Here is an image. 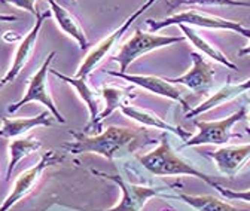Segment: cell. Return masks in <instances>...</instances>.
I'll use <instances>...</instances> for the list:
<instances>
[{"label":"cell","mask_w":250,"mask_h":211,"mask_svg":"<svg viewBox=\"0 0 250 211\" xmlns=\"http://www.w3.org/2000/svg\"><path fill=\"white\" fill-rule=\"evenodd\" d=\"M18 18L15 15H8V14H0V22H14Z\"/></svg>","instance_id":"obj_26"},{"label":"cell","mask_w":250,"mask_h":211,"mask_svg":"<svg viewBox=\"0 0 250 211\" xmlns=\"http://www.w3.org/2000/svg\"><path fill=\"white\" fill-rule=\"evenodd\" d=\"M179 28L183 32L185 38L189 40L198 51H201L203 54H206L207 57H210L211 59H214V61H217L219 64H222L231 70H237V66L231 61V59L222 52V51H219L216 46H213L210 42H207L204 38H201L195 30L189 25H186V24H179Z\"/></svg>","instance_id":"obj_21"},{"label":"cell","mask_w":250,"mask_h":211,"mask_svg":"<svg viewBox=\"0 0 250 211\" xmlns=\"http://www.w3.org/2000/svg\"><path fill=\"white\" fill-rule=\"evenodd\" d=\"M139 162L155 175H191L201 178L203 182H206L211 188L216 185V182L210 175L194 168L174 152L168 143L167 134H163L158 147H155L152 152L140 156Z\"/></svg>","instance_id":"obj_2"},{"label":"cell","mask_w":250,"mask_h":211,"mask_svg":"<svg viewBox=\"0 0 250 211\" xmlns=\"http://www.w3.org/2000/svg\"><path fill=\"white\" fill-rule=\"evenodd\" d=\"M191 57H192V67L183 76L167 79V80L171 83H182L194 93L206 94L213 86L214 70L198 52H191Z\"/></svg>","instance_id":"obj_12"},{"label":"cell","mask_w":250,"mask_h":211,"mask_svg":"<svg viewBox=\"0 0 250 211\" xmlns=\"http://www.w3.org/2000/svg\"><path fill=\"white\" fill-rule=\"evenodd\" d=\"M250 40V39H249ZM244 55H250V43L247 46H244L243 49L238 51V57H244Z\"/></svg>","instance_id":"obj_27"},{"label":"cell","mask_w":250,"mask_h":211,"mask_svg":"<svg viewBox=\"0 0 250 211\" xmlns=\"http://www.w3.org/2000/svg\"><path fill=\"white\" fill-rule=\"evenodd\" d=\"M52 15L51 9L46 11V12H38L36 15V24L33 25V28L30 30L28 35L25 38L21 39V43L20 46L17 48V52L14 55V61H12V66L11 69L8 70V73L2 77L0 80V88L6 86L8 83L14 82L18 75L24 70V67L28 64L31 55L35 52V48H36V42H38V38H39V33H41V28L43 25V22Z\"/></svg>","instance_id":"obj_10"},{"label":"cell","mask_w":250,"mask_h":211,"mask_svg":"<svg viewBox=\"0 0 250 211\" xmlns=\"http://www.w3.org/2000/svg\"><path fill=\"white\" fill-rule=\"evenodd\" d=\"M247 103L250 104V98H247ZM249 107H250V106H249ZM247 133L250 134V115H249V130H247Z\"/></svg>","instance_id":"obj_28"},{"label":"cell","mask_w":250,"mask_h":211,"mask_svg":"<svg viewBox=\"0 0 250 211\" xmlns=\"http://www.w3.org/2000/svg\"><path fill=\"white\" fill-rule=\"evenodd\" d=\"M62 159H64V155H60V153L54 152V150H49V152H46L41 158V161L36 165L22 171L18 175V178L15 180V185H14L11 193L6 196L3 204L0 205V211H9L14 205H17L20 201H22L25 196H28L31 192H33L35 186L39 183V180H41L42 174L45 173V170L48 167H52V165L61 162Z\"/></svg>","instance_id":"obj_7"},{"label":"cell","mask_w":250,"mask_h":211,"mask_svg":"<svg viewBox=\"0 0 250 211\" xmlns=\"http://www.w3.org/2000/svg\"><path fill=\"white\" fill-rule=\"evenodd\" d=\"M42 147V141H39L35 137H18V138H12V141L9 143L8 147V153H9V159H8V170H6V182H9L12 177V171L15 170L17 164L28 156L30 153L38 152V150Z\"/></svg>","instance_id":"obj_20"},{"label":"cell","mask_w":250,"mask_h":211,"mask_svg":"<svg viewBox=\"0 0 250 211\" xmlns=\"http://www.w3.org/2000/svg\"><path fill=\"white\" fill-rule=\"evenodd\" d=\"M170 9H176L182 5H201V6H238L250 8L249 2L243 0H166Z\"/></svg>","instance_id":"obj_23"},{"label":"cell","mask_w":250,"mask_h":211,"mask_svg":"<svg viewBox=\"0 0 250 211\" xmlns=\"http://www.w3.org/2000/svg\"><path fill=\"white\" fill-rule=\"evenodd\" d=\"M8 3L9 5H14L20 9H24V11H28L31 15H38V11L35 8V3H36V0H8Z\"/></svg>","instance_id":"obj_25"},{"label":"cell","mask_w":250,"mask_h":211,"mask_svg":"<svg viewBox=\"0 0 250 211\" xmlns=\"http://www.w3.org/2000/svg\"><path fill=\"white\" fill-rule=\"evenodd\" d=\"M0 3H8V0H0Z\"/></svg>","instance_id":"obj_29"},{"label":"cell","mask_w":250,"mask_h":211,"mask_svg":"<svg viewBox=\"0 0 250 211\" xmlns=\"http://www.w3.org/2000/svg\"><path fill=\"white\" fill-rule=\"evenodd\" d=\"M73 141L64 143L62 149L72 155L96 153L109 161L134 153L146 144L153 143V138L145 128L130 127H109L99 134L88 135L83 133L70 131Z\"/></svg>","instance_id":"obj_1"},{"label":"cell","mask_w":250,"mask_h":211,"mask_svg":"<svg viewBox=\"0 0 250 211\" xmlns=\"http://www.w3.org/2000/svg\"><path fill=\"white\" fill-rule=\"evenodd\" d=\"M107 75L119 77L122 80H127L131 82L133 85H137L140 88L147 89L149 93L156 94V96H161V97H167L176 103H179L182 106V109L188 113L191 110L189 104L186 103V100L183 98L182 93L174 86V83L168 82L167 79L158 77V76H145V75H127V73H122V72H107Z\"/></svg>","instance_id":"obj_11"},{"label":"cell","mask_w":250,"mask_h":211,"mask_svg":"<svg viewBox=\"0 0 250 211\" xmlns=\"http://www.w3.org/2000/svg\"><path fill=\"white\" fill-rule=\"evenodd\" d=\"M183 40H185V36H160V35L145 33L140 28H137L134 35L121 46L119 52L116 54L113 59L119 64V69H121L119 72L125 73L131 66V63H134L142 55L155 49L164 48V46H170L173 43L183 42Z\"/></svg>","instance_id":"obj_4"},{"label":"cell","mask_w":250,"mask_h":211,"mask_svg":"<svg viewBox=\"0 0 250 211\" xmlns=\"http://www.w3.org/2000/svg\"><path fill=\"white\" fill-rule=\"evenodd\" d=\"M92 174L100 175L106 180H110V182L116 183L119 186V189L122 191L121 202L118 205H115L113 208H109L104 211H142L145 204L152 196H158L163 193V189H160V188L133 185V183H128L127 180L121 175L107 174V173H102V171H96V170H92Z\"/></svg>","instance_id":"obj_9"},{"label":"cell","mask_w":250,"mask_h":211,"mask_svg":"<svg viewBox=\"0 0 250 211\" xmlns=\"http://www.w3.org/2000/svg\"><path fill=\"white\" fill-rule=\"evenodd\" d=\"M55 55H57L55 52H51V54L45 58V61H43V64L39 67V70H38L33 76H31L24 97H22L20 101H17V103L11 104V106L8 107V112H9V113H15V112L20 110L22 106H25V104H28V103H31V101H39V103H42L43 106H46L48 112L52 113V116L55 117L57 122H60V124H66V119H64V116H62V115L60 113V110L57 109V106H55V103H54V100H52V96H51V93H49V86H48V72L51 70V64H52V61H54Z\"/></svg>","instance_id":"obj_5"},{"label":"cell","mask_w":250,"mask_h":211,"mask_svg":"<svg viewBox=\"0 0 250 211\" xmlns=\"http://www.w3.org/2000/svg\"><path fill=\"white\" fill-rule=\"evenodd\" d=\"M51 112H42L33 117H18V119H2V127H0V137L3 138H18L24 137L28 131L38 127H52L54 116Z\"/></svg>","instance_id":"obj_16"},{"label":"cell","mask_w":250,"mask_h":211,"mask_svg":"<svg viewBox=\"0 0 250 211\" xmlns=\"http://www.w3.org/2000/svg\"><path fill=\"white\" fill-rule=\"evenodd\" d=\"M179 24H186V25H197L203 28H211V30H229V32H235L247 39H250V28L243 25L238 21H231L225 19L221 17H214L206 12H198V11H183L180 14H174L171 17H167L164 19L155 21V19H146V25L149 27L150 32H158L166 27L170 25H179Z\"/></svg>","instance_id":"obj_3"},{"label":"cell","mask_w":250,"mask_h":211,"mask_svg":"<svg viewBox=\"0 0 250 211\" xmlns=\"http://www.w3.org/2000/svg\"><path fill=\"white\" fill-rule=\"evenodd\" d=\"M177 198L182 199L183 202H186L188 205H191L192 208H195L197 211H241V210L232 207L231 204L217 199L214 196H210V195L194 196V195L179 193Z\"/></svg>","instance_id":"obj_22"},{"label":"cell","mask_w":250,"mask_h":211,"mask_svg":"<svg viewBox=\"0 0 250 211\" xmlns=\"http://www.w3.org/2000/svg\"><path fill=\"white\" fill-rule=\"evenodd\" d=\"M247 91H250V79L246 80V82H241V83L228 82L222 88H219L217 91L211 97H208L204 103H201L200 106L191 109L189 112L186 113V117H189V119L195 117V116H198V115H201L204 112H208V110H211V109H214L217 106H222V104H225L228 101H232V100L238 98L241 94H244Z\"/></svg>","instance_id":"obj_17"},{"label":"cell","mask_w":250,"mask_h":211,"mask_svg":"<svg viewBox=\"0 0 250 211\" xmlns=\"http://www.w3.org/2000/svg\"><path fill=\"white\" fill-rule=\"evenodd\" d=\"M246 112H247V107L243 106L238 112H235L234 115L222 120H214V122H201V120H197L195 125L198 128V133L192 135L191 138H188L183 143V147L203 146V144L222 146L228 143L232 137H237V134L232 133V127L246 117Z\"/></svg>","instance_id":"obj_8"},{"label":"cell","mask_w":250,"mask_h":211,"mask_svg":"<svg viewBox=\"0 0 250 211\" xmlns=\"http://www.w3.org/2000/svg\"><path fill=\"white\" fill-rule=\"evenodd\" d=\"M131 91V89H122V88H118V86H112V85H104L102 86L100 89V94L104 100V109L103 112L100 113V116L97 117L96 120V124L92 125V128L86 133L88 135H91L92 133H102V124H103V120L112 115L115 110L121 109L124 104H127V103H124V100L128 97V93Z\"/></svg>","instance_id":"obj_19"},{"label":"cell","mask_w":250,"mask_h":211,"mask_svg":"<svg viewBox=\"0 0 250 211\" xmlns=\"http://www.w3.org/2000/svg\"><path fill=\"white\" fill-rule=\"evenodd\" d=\"M121 112H122V115H125L127 117L136 120L137 124H140L143 127H149V128H155V130L173 133L174 135L180 137L185 141L188 138H191L189 133L183 131L180 127H174V125L168 124L167 120L160 117L155 112H150V110H146V109H142V107H137V106H133V104H128V103L124 104L121 107Z\"/></svg>","instance_id":"obj_15"},{"label":"cell","mask_w":250,"mask_h":211,"mask_svg":"<svg viewBox=\"0 0 250 211\" xmlns=\"http://www.w3.org/2000/svg\"><path fill=\"white\" fill-rule=\"evenodd\" d=\"M222 196H225L227 199H240L244 202H250V189L249 191H243V192H237V191H231V189H225L224 186H221L219 183H216L213 186Z\"/></svg>","instance_id":"obj_24"},{"label":"cell","mask_w":250,"mask_h":211,"mask_svg":"<svg viewBox=\"0 0 250 211\" xmlns=\"http://www.w3.org/2000/svg\"><path fill=\"white\" fill-rule=\"evenodd\" d=\"M54 76H57L58 79H61V80H64L66 83H69V85H72L75 89H76V93L79 94V97L82 98V101L86 104V107H88V110H89V122L83 127V130H82V133L83 134H86L91 128H92V125L96 124V120H97V117L100 116V113L103 112L102 110V94L100 93H97L96 89H92L89 85H88V82H86V79L85 77H76V76H73V77H70V76H66V75H62V73H60L58 70H54V69H51L49 70Z\"/></svg>","instance_id":"obj_14"},{"label":"cell","mask_w":250,"mask_h":211,"mask_svg":"<svg viewBox=\"0 0 250 211\" xmlns=\"http://www.w3.org/2000/svg\"><path fill=\"white\" fill-rule=\"evenodd\" d=\"M158 0H146V2L136 11V12H133L127 19H125L115 32H112L107 38H104L102 42H99L96 46H94L89 52H88V55L85 57V59L82 61V64L79 66V69H78V72H76V77H88L94 70H96L97 67H99V64L103 61V59L110 54V51L116 46V43L119 42V39L124 36V33L127 32V30L134 24V21L146 11V9H149L153 3H156Z\"/></svg>","instance_id":"obj_6"},{"label":"cell","mask_w":250,"mask_h":211,"mask_svg":"<svg viewBox=\"0 0 250 211\" xmlns=\"http://www.w3.org/2000/svg\"><path fill=\"white\" fill-rule=\"evenodd\" d=\"M217 167V170L228 177H235L250 159V143L240 146H224L216 152L207 153Z\"/></svg>","instance_id":"obj_13"},{"label":"cell","mask_w":250,"mask_h":211,"mask_svg":"<svg viewBox=\"0 0 250 211\" xmlns=\"http://www.w3.org/2000/svg\"><path fill=\"white\" fill-rule=\"evenodd\" d=\"M75 2H78V0H75Z\"/></svg>","instance_id":"obj_30"},{"label":"cell","mask_w":250,"mask_h":211,"mask_svg":"<svg viewBox=\"0 0 250 211\" xmlns=\"http://www.w3.org/2000/svg\"><path fill=\"white\" fill-rule=\"evenodd\" d=\"M48 3H49V8H51L52 15L57 19L58 27L69 38H72L73 40H76L81 49H86L88 45H89L88 43V38H86V35L83 32L82 25L79 24L78 18L73 14H70L64 6H61L60 3H57L55 0H48Z\"/></svg>","instance_id":"obj_18"}]
</instances>
